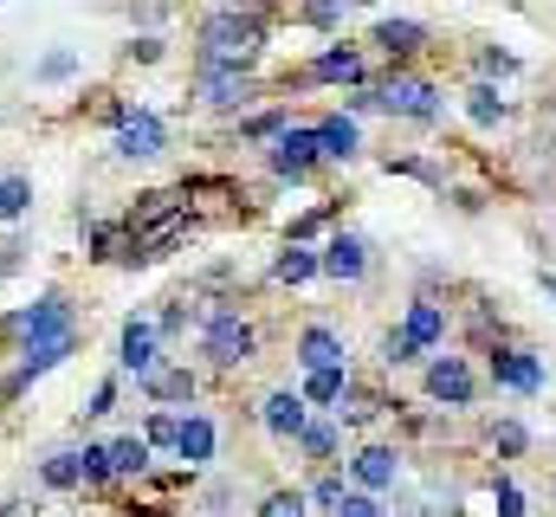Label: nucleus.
I'll return each mask as SVG.
<instances>
[{"mask_svg": "<svg viewBox=\"0 0 556 517\" xmlns=\"http://www.w3.org/2000/svg\"><path fill=\"white\" fill-rule=\"evenodd\" d=\"M155 350H162L155 324H149V317H130V324H124V337H117V363H124V376L149 382V376L162 369V363H155Z\"/></svg>", "mask_w": 556, "mask_h": 517, "instance_id": "obj_5", "label": "nucleus"}, {"mask_svg": "<svg viewBox=\"0 0 556 517\" xmlns=\"http://www.w3.org/2000/svg\"><path fill=\"white\" fill-rule=\"evenodd\" d=\"M266 162H273L278 175H291V181H298V175H311V168L324 162V155H317V129H285Z\"/></svg>", "mask_w": 556, "mask_h": 517, "instance_id": "obj_9", "label": "nucleus"}, {"mask_svg": "<svg viewBox=\"0 0 556 517\" xmlns=\"http://www.w3.org/2000/svg\"><path fill=\"white\" fill-rule=\"evenodd\" d=\"M311 78H324V85H356V78H363V59H356L350 46H330V52L311 59Z\"/></svg>", "mask_w": 556, "mask_h": 517, "instance_id": "obj_17", "label": "nucleus"}, {"mask_svg": "<svg viewBox=\"0 0 556 517\" xmlns=\"http://www.w3.org/2000/svg\"><path fill=\"white\" fill-rule=\"evenodd\" d=\"M298 446H304L311 459H330V453H337V420H311V427L298 433Z\"/></svg>", "mask_w": 556, "mask_h": 517, "instance_id": "obj_27", "label": "nucleus"}, {"mask_svg": "<svg viewBox=\"0 0 556 517\" xmlns=\"http://www.w3.org/2000/svg\"><path fill=\"white\" fill-rule=\"evenodd\" d=\"M376 104H382L389 117H415V124H433V117H440L433 85H427V78H408V72H395V78L376 91Z\"/></svg>", "mask_w": 556, "mask_h": 517, "instance_id": "obj_4", "label": "nucleus"}, {"mask_svg": "<svg viewBox=\"0 0 556 517\" xmlns=\"http://www.w3.org/2000/svg\"><path fill=\"white\" fill-rule=\"evenodd\" d=\"M201 350H207V363H220V369H240V363L253 356V324H247L240 311H214V317H207V337H201Z\"/></svg>", "mask_w": 556, "mask_h": 517, "instance_id": "obj_3", "label": "nucleus"}, {"mask_svg": "<svg viewBox=\"0 0 556 517\" xmlns=\"http://www.w3.org/2000/svg\"><path fill=\"white\" fill-rule=\"evenodd\" d=\"M343 356H350V350H343V337H337L330 324H311V330L298 337V363H304L311 376H317V369H343Z\"/></svg>", "mask_w": 556, "mask_h": 517, "instance_id": "obj_11", "label": "nucleus"}, {"mask_svg": "<svg viewBox=\"0 0 556 517\" xmlns=\"http://www.w3.org/2000/svg\"><path fill=\"white\" fill-rule=\"evenodd\" d=\"M492 376L505 388H518V394H538V388H544V363L525 356V350H498V356H492Z\"/></svg>", "mask_w": 556, "mask_h": 517, "instance_id": "obj_13", "label": "nucleus"}, {"mask_svg": "<svg viewBox=\"0 0 556 517\" xmlns=\"http://www.w3.org/2000/svg\"><path fill=\"white\" fill-rule=\"evenodd\" d=\"M544 291H551V304H556V278H544Z\"/></svg>", "mask_w": 556, "mask_h": 517, "instance_id": "obj_39", "label": "nucleus"}, {"mask_svg": "<svg viewBox=\"0 0 556 517\" xmlns=\"http://www.w3.org/2000/svg\"><path fill=\"white\" fill-rule=\"evenodd\" d=\"M427 394L446 401V407H466V401H472V369H466V356H433V363H427Z\"/></svg>", "mask_w": 556, "mask_h": 517, "instance_id": "obj_8", "label": "nucleus"}, {"mask_svg": "<svg viewBox=\"0 0 556 517\" xmlns=\"http://www.w3.org/2000/svg\"><path fill=\"white\" fill-rule=\"evenodd\" d=\"M356 142H363V136H356L350 117H324V124H317V155H324V162H350Z\"/></svg>", "mask_w": 556, "mask_h": 517, "instance_id": "obj_19", "label": "nucleus"}, {"mask_svg": "<svg viewBox=\"0 0 556 517\" xmlns=\"http://www.w3.org/2000/svg\"><path fill=\"white\" fill-rule=\"evenodd\" d=\"M343 394H350V376H343V369H317V376L304 382V401H317V407H337Z\"/></svg>", "mask_w": 556, "mask_h": 517, "instance_id": "obj_24", "label": "nucleus"}, {"mask_svg": "<svg viewBox=\"0 0 556 517\" xmlns=\"http://www.w3.org/2000/svg\"><path fill=\"white\" fill-rule=\"evenodd\" d=\"M498 517H525V492H518V486H511V479H505V486H498Z\"/></svg>", "mask_w": 556, "mask_h": 517, "instance_id": "obj_37", "label": "nucleus"}, {"mask_svg": "<svg viewBox=\"0 0 556 517\" xmlns=\"http://www.w3.org/2000/svg\"><path fill=\"white\" fill-rule=\"evenodd\" d=\"M350 472H356L369 492H389V486H395V453H389V446H363V453L350 459Z\"/></svg>", "mask_w": 556, "mask_h": 517, "instance_id": "obj_18", "label": "nucleus"}, {"mask_svg": "<svg viewBox=\"0 0 556 517\" xmlns=\"http://www.w3.org/2000/svg\"><path fill=\"white\" fill-rule=\"evenodd\" d=\"M13 337H20L26 350H39V343H59V337H78V317H72V304H65L59 291H46L39 304H26V311L13 317Z\"/></svg>", "mask_w": 556, "mask_h": 517, "instance_id": "obj_2", "label": "nucleus"}, {"mask_svg": "<svg viewBox=\"0 0 556 517\" xmlns=\"http://www.w3.org/2000/svg\"><path fill=\"white\" fill-rule=\"evenodd\" d=\"M39 486H52V492H72V486H85V459H78V453H52V459L39 466Z\"/></svg>", "mask_w": 556, "mask_h": 517, "instance_id": "obj_20", "label": "nucleus"}, {"mask_svg": "<svg viewBox=\"0 0 556 517\" xmlns=\"http://www.w3.org/2000/svg\"><path fill=\"white\" fill-rule=\"evenodd\" d=\"M149 401H194V376L188 369H155L149 382H142Z\"/></svg>", "mask_w": 556, "mask_h": 517, "instance_id": "obj_21", "label": "nucleus"}, {"mask_svg": "<svg viewBox=\"0 0 556 517\" xmlns=\"http://www.w3.org/2000/svg\"><path fill=\"white\" fill-rule=\"evenodd\" d=\"M194 98L214 104V111H240V104L253 98V78H247V72H207V65H201V72H194Z\"/></svg>", "mask_w": 556, "mask_h": 517, "instance_id": "obj_7", "label": "nucleus"}, {"mask_svg": "<svg viewBox=\"0 0 556 517\" xmlns=\"http://www.w3.org/2000/svg\"><path fill=\"white\" fill-rule=\"evenodd\" d=\"M278 278H285V285H304V278H317V272H324V265H317V253H311V247H285V253H278V265H273Z\"/></svg>", "mask_w": 556, "mask_h": 517, "instance_id": "obj_23", "label": "nucleus"}, {"mask_svg": "<svg viewBox=\"0 0 556 517\" xmlns=\"http://www.w3.org/2000/svg\"><path fill=\"white\" fill-rule=\"evenodd\" d=\"M382 356H389L395 369H402V363H420V350L408 343V330H389V343H382Z\"/></svg>", "mask_w": 556, "mask_h": 517, "instance_id": "obj_31", "label": "nucleus"}, {"mask_svg": "<svg viewBox=\"0 0 556 517\" xmlns=\"http://www.w3.org/2000/svg\"><path fill=\"white\" fill-rule=\"evenodd\" d=\"M337 517H382V505H376L369 492H343V505H337Z\"/></svg>", "mask_w": 556, "mask_h": 517, "instance_id": "obj_32", "label": "nucleus"}, {"mask_svg": "<svg viewBox=\"0 0 556 517\" xmlns=\"http://www.w3.org/2000/svg\"><path fill=\"white\" fill-rule=\"evenodd\" d=\"M525 440H531L525 420H498V446H505V453H525Z\"/></svg>", "mask_w": 556, "mask_h": 517, "instance_id": "obj_35", "label": "nucleus"}, {"mask_svg": "<svg viewBox=\"0 0 556 517\" xmlns=\"http://www.w3.org/2000/svg\"><path fill=\"white\" fill-rule=\"evenodd\" d=\"M111 407H117V382H98V388H91V407H85V420H104Z\"/></svg>", "mask_w": 556, "mask_h": 517, "instance_id": "obj_33", "label": "nucleus"}, {"mask_svg": "<svg viewBox=\"0 0 556 517\" xmlns=\"http://www.w3.org/2000/svg\"><path fill=\"white\" fill-rule=\"evenodd\" d=\"M466 111H472V124H498V117H505V98H498L492 85H472V91H466Z\"/></svg>", "mask_w": 556, "mask_h": 517, "instance_id": "obj_26", "label": "nucleus"}, {"mask_svg": "<svg viewBox=\"0 0 556 517\" xmlns=\"http://www.w3.org/2000/svg\"><path fill=\"white\" fill-rule=\"evenodd\" d=\"M260 13H240V7H220L201 20V65L207 72H247L253 52H260Z\"/></svg>", "mask_w": 556, "mask_h": 517, "instance_id": "obj_1", "label": "nucleus"}, {"mask_svg": "<svg viewBox=\"0 0 556 517\" xmlns=\"http://www.w3.org/2000/svg\"><path fill=\"white\" fill-rule=\"evenodd\" d=\"M111 472H149V446H142V433H124V440H111Z\"/></svg>", "mask_w": 556, "mask_h": 517, "instance_id": "obj_22", "label": "nucleus"}, {"mask_svg": "<svg viewBox=\"0 0 556 517\" xmlns=\"http://www.w3.org/2000/svg\"><path fill=\"white\" fill-rule=\"evenodd\" d=\"M33 207V181L26 175H0V220H20Z\"/></svg>", "mask_w": 556, "mask_h": 517, "instance_id": "obj_25", "label": "nucleus"}, {"mask_svg": "<svg viewBox=\"0 0 556 517\" xmlns=\"http://www.w3.org/2000/svg\"><path fill=\"white\" fill-rule=\"evenodd\" d=\"M260 420H266V433H278V440H298V433L311 427V414H304V394H291V388H278V394H266Z\"/></svg>", "mask_w": 556, "mask_h": 517, "instance_id": "obj_12", "label": "nucleus"}, {"mask_svg": "<svg viewBox=\"0 0 556 517\" xmlns=\"http://www.w3.org/2000/svg\"><path fill=\"white\" fill-rule=\"evenodd\" d=\"M317 265H324V272L337 278V285H356V278L369 272V247H363L356 234H337V240H330V247L317 253Z\"/></svg>", "mask_w": 556, "mask_h": 517, "instance_id": "obj_10", "label": "nucleus"}, {"mask_svg": "<svg viewBox=\"0 0 556 517\" xmlns=\"http://www.w3.org/2000/svg\"><path fill=\"white\" fill-rule=\"evenodd\" d=\"M72 72H78V59H72V52H52V59L39 65V78H46V85H52V78H72Z\"/></svg>", "mask_w": 556, "mask_h": 517, "instance_id": "obj_34", "label": "nucleus"}, {"mask_svg": "<svg viewBox=\"0 0 556 517\" xmlns=\"http://www.w3.org/2000/svg\"><path fill=\"white\" fill-rule=\"evenodd\" d=\"M311 499H317L324 512H337V505H343V479H337V472H330V479H317V492H311Z\"/></svg>", "mask_w": 556, "mask_h": 517, "instance_id": "obj_36", "label": "nucleus"}, {"mask_svg": "<svg viewBox=\"0 0 556 517\" xmlns=\"http://www.w3.org/2000/svg\"><path fill=\"white\" fill-rule=\"evenodd\" d=\"M260 517H304V492H273L260 505Z\"/></svg>", "mask_w": 556, "mask_h": 517, "instance_id": "obj_30", "label": "nucleus"}, {"mask_svg": "<svg viewBox=\"0 0 556 517\" xmlns=\"http://www.w3.org/2000/svg\"><path fill=\"white\" fill-rule=\"evenodd\" d=\"M376 46H382L389 59H408V52L427 46V26H420V20H382V26H376Z\"/></svg>", "mask_w": 556, "mask_h": 517, "instance_id": "obj_16", "label": "nucleus"}, {"mask_svg": "<svg viewBox=\"0 0 556 517\" xmlns=\"http://www.w3.org/2000/svg\"><path fill=\"white\" fill-rule=\"evenodd\" d=\"M78 459H85V486H104V479H117V472H111V446H85Z\"/></svg>", "mask_w": 556, "mask_h": 517, "instance_id": "obj_29", "label": "nucleus"}, {"mask_svg": "<svg viewBox=\"0 0 556 517\" xmlns=\"http://www.w3.org/2000/svg\"><path fill=\"white\" fill-rule=\"evenodd\" d=\"M124 162H149V155H162V117L155 111H130L124 124H117V142H111Z\"/></svg>", "mask_w": 556, "mask_h": 517, "instance_id": "obj_6", "label": "nucleus"}, {"mask_svg": "<svg viewBox=\"0 0 556 517\" xmlns=\"http://www.w3.org/2000/svg\"><path fill=\"white\" fill-rule=\"evenodd\" d=\"M402 330H408V343H415V350H433V343L446 337V311H440V304H427V298H415Z\"/></svg>", "mask_w": 556, "mask_h": 517, "instance_id": "obj_15", "label": "nucleus"}, {"mask_svg": "<svg viewBox=\"0 0 556 517\" xmlns=\"http://www.w3.org/2000/svg\"><path fill=\"white\" fill-rule=\"evenodd\" d=\"M175 433H181V420H175V414H149L142 446H175Z\"/></svg>", "mask_w": 556, "mask_h": 517, "instance_id": "obj_28", "label": "nucleus"}, {"mask_svg": "<svg viewBox=\"0 0 556 517\" xmlns=\"http://www.w3.org/2000/svg\"><path fill=\"white\" fill-rule=\"evenodd\" d=\"M304 20H311V26H337V20H343V7H304Z\"/></svg>", "mask_w": 556, "mask_h": 517, "instance_id": "obj_38", "label": "nucleus"}, {"mask_svg": "<svg viewBox=\"0 0 556 517\" xmlns=\"http://www.w3.org/2000/svg\"><path fill=\"white\" fill-rule=\"evenodd\" d=\"M175 453H181L188 466H207V459H214V420H207V414H188L181 433H175Z\"/></svg>", "mask_w": 556, "mask_h": 517, "instance_id": "obj_14", "label": "nucleus"}]
</instances>
